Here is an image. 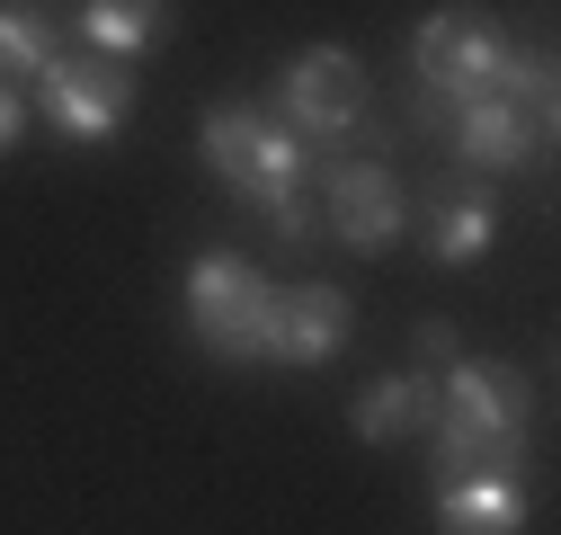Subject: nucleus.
<instances>
[{
  "label": "nucleus",
  "instance_id": "ddd939ff",
  "mask_svg": "<svg viewBox=\"0 0 561 535\" xmlns=\"http://www.w3.org/2000/svg\"><path fill=\"white\" fill-rule=\"evenodd\" d=\"M81 45L107 54V62H134V54H152V36L170 27V0H81Z\"/></svg>",
  "mask_w": 561,
  "mask_h": 535
},
{
  "label": "nucleus",
  "instance_id": "39448f33",
  "mask_svg": "<svg viewBox=\"0 0 561 535\" xmlns=\"http://www.w3.org/2000/svg\"><path fill=\"white\" fill-rule=\"evenodd\" d=\"M267 321H276V286L241 250H196L187 259V330H196L205 357L259 366L267 357Z\"/></svg>",
  "mask_w": 561,
  "mask_h": 535
},
{
  "label": "nucleus",
  "instance_id": "9d476101",
  "mask_svg": "<svg viewBox=\"0 0 561 535\" xmlns=\"http://www.w3.org/2000/svg\"><path fill=\"white\" fill-rule=\"evenodd\" d=\"M410 215H419V241H428L437 268H472L490 250V232H500L490 187H428V196H410Z\"/></svg>",
  "mask_w": 561,
  "mask_h": 535
},
{
  "label": "nucleus",
  "instance_id": "1a4fd4ad",
  "mask_svg": "<svg viewBox=\"0 0 561 535\" xmlns=\"http://www.w3.org/2000/svg\"><path fill=\"white\" fill-rule=\"evenodd\" d=\"M543 134H552V125H535L517 99H463V107H455V125H446V152H455L463 170L517 179V170H535Z\"/></svg>",
  "mask_w": 561,
  "mask_h": 535
},
{
  "label": "nucleus",
  "instance_id": "f257e3e1",
  "mask_svg": "<svg viewBox=\"0 0 561 535\" xmlns=\"http://www.w3.org/2000/svg\"><path fill=\"white\" fill-rule=\"evenodd\" d=\"M196 152H205V170H215L224 187H232V206H250L286 250H304L312 232H321V215H312V144H295V134H276L250 99H215L196 116Z\"/></svg>",
  "mask_w": 561,
  "mask_h": 535
},
{
  "label": "nucleus",
  "instance_id": "0eeeda50",
  "mask_svg": "<svg viewBox=\"0 0 561 535\" xmlns=\"http://www.w3.org/2000/svg\"><path fill=\"white\" fill-rule=\"evenodd\" d=\"M36 107L62 144H116L125 116H134V62H107V54H62L54 72L36 81Z\"/></svg>",
  "mask_w": 561,
  "mask_h": 535
},
{
  "label": "nucleus",
  "instance_id": "9b49d317",
  "mask_svg": "<svg viewBox=\"0 0 561 535\" xmlns=\"http://www.w3.org/2000/svg\"><path fill=\"white\" fill-rule=\"evenodd\" d=\"M428 420H437V375L428 366H401V375H383V384H366L357 401H347V437L357 446H401Z\"/></svg>",
  "mask_w": 561,
  "mask_h": 535
},
{
  "label": "nucleus",
  "instance_id": "6e6552de",
  "mask_svg": "<svg viewBox=\"0 0 561 535\" xmlns=\"http://www.w3.org/2000/svg\"><path fill=\"white\" fill-rule=\"evenodd\" d=\"M347 330H357V304H347V286L304 277L295 295H276V321H267V366H330V357L347 349Z\"/></svg>",
  "mask_w": 561,
  "mask_h": 535
},
{
  "label": "nucleus",
  "instance_id": "f03ea898",
  "mask_svg": "<svg viewBox=\"0 0 561 535\" xmlns=\"http://www.w3.org/2000/svg\"><path fill=\"white\" fill-rule=\"evenodd\" d=\"M410 72H419V99H446V107L517 99L535 125H552V62L517 54L490 10H428L410 27Z\"/></svg>",
  "mask_w": 561,
  "mask_h": 535
},
{
  "label": "nucleus",
  "instance_id": "20e7f679",
  "mask_svg": "<svg viewBox=\"0 0 561 535\" xmlns=\"http://www.w3.org/2000/svg\"><path fill=\"white\" fill-rule=\"evenodd\" d=\"M366 107H375V81H366V62L347 54V45H304L286 72L267 81V99H259V116L276 134H295V144H330V152L366 125Z\"/></svg>",
  "mask_w": 561,
  "mask_h": 535
},
{
  "label": "nucleus",
  "instance_id": "f8f14e48",
  "mask_svg": "<svg viewBox=\"0 0 561 535\" xmlns=\"http://www.w3.org/2000/svg\"><path fill=\"white\" fill-rule=\"evenodd\" d=\"M437 526H446V535H517V526H526V482H517V474L437 482Z\"/></svg>",
  "mask_w": 561,
  "mask_h": 535
},
{
  "label": "nucleus",
  "instance_id": "dca6fc26",
  "mask_svg": "<svg viewBox=\"0 0 561 535\" xmlns=\"http://www.w3.org/2000/svg\"><path fill=\"white\" fill-rule=\"evenodd\" d=\"M19 134H27V99L19 81H0V152H19Z\"/></svg>",
  "mask_w": 561,
  "mask_h": 535
},
{
  "label": "nucleus",
  "instance_id": "423d86ee",
  "mask_svg": "<svg viewBox=\"0 0 561 535\" xmlns=\"http://www.w3.org/2000/svg\"><path fill=\"white\" fill-rule=\"evenodd\" d=\"M312 187H321V232L339 250H392L410 232V187L383 152H330Z\"/></svg>",
  "mask_w": 561,
  "mask_h": 535
},
{
  "label": "nucleus",
  "instance_id": "2eb2a0df",
  "mask_svg": "<svg viewBox=\"0 0 561 535\" xmlns=\"http://www.w3.org/2000/svg\"><path fill=\"white\" fill-rule=\"evenodd\" d=\"M410 349H419V366H428V375H446V366L463 357V330H455L446 312H428V321H419V330H410Z\"/></svg>",
  "mask_w": 561,
  "mask_h": 535
},
{
  "label": "nucleus",
  "instance_id": "7ed1b4c3",
  "mask_svg": "<svg viewBox=\"0 0 561 535\" xmlns=\"http://www.w3.org/2000/svg\"><path fill=\"white\" fill-rule=\"evenodd\" d=\"M428 437V474L463 482V474H517V437H526V375L500 357H455L437 375V420Z\"/></svg>",
  "mask_w": 561,
  "mask_h": 535
},
{
  "label": "nucleus",
  "instance_id": "4468645a",
  "mask_svg": "<svg viewBox=\"0 0 561 535\" xmlns=\"http://www.w3.org/2000/svg\"><path fill=\"white\" fill-rule=\"evenodd\" d=\"M62 62V19L36 0H0V81H45Z\"/></svg>",
  "mask_w": 561,
  "mask_h": 535
}]
</instances>
